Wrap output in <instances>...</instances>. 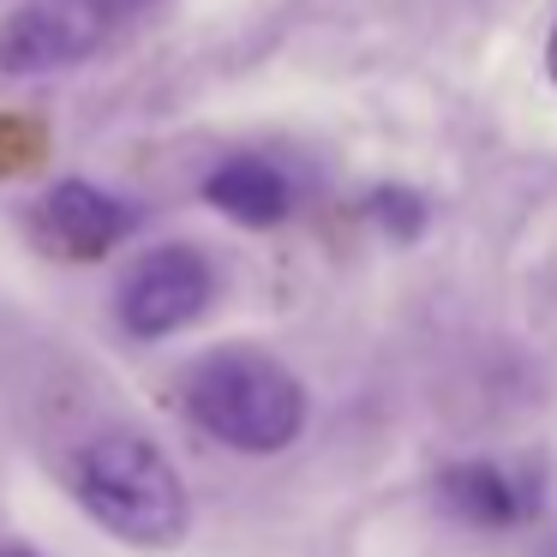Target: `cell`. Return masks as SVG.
<instances>
[{"mask_svg":"<svg viewBox=\"0 0 557 557\" xmlns=\"http://www.w3.org/2000/svg\"><path fill=\"white\" fill-rule=\"evenodd\" d=\"M545 73H552V85H557V25H552V42H545Z\"/></svg>","mask_w":557,"mask_h":557,"instance_id":"obj_9","label":"cell"},{"mask_svg":"<svg viewBox=\"0 0 557 557\" xmlns=\"http://www.w3.org/2000/svg\"><path fill=\"white\" fill-rule=\"evenodd\" d=\"M210 264L205 252H193V246H157V252H145L133 270L121 276V324L133 330V336L157 342V336H174V330H186L198 312L210 306Z\"/></svg>","mask_w":557,"mask_h":557,"instance_id":"obj_3","label":"cell"},{"mask_svg":"<svg viewBox=\"0 0 557 557\" xmlns=\"http://www.w3.org/2000/svg\"><path fill=\"white\" fill-rule=\"evenodd\" d=\"M205 198L240 228H276L288 216V181L264 157H228L205 181Z\"/></svg>","mask_w":557,"mask_h":557,"instance_id":"obj_6","label":"cell"},{"mask_svg":"<svg viewBox=\"0 0 557 557\" xmlns=\"http://www.w3.org/2000/svg\"><path fill=\"white\" fill-rule=\"evenodd\" d=\"M30 234H37L42 252L66 258V264H97L133 234V205H121L90 181H61L37 198Z\"/></svg>","mask_w":557,"mask_h":557,"instance_id":"obj_5","label":"cell"},{"mask_svg":"<svg viewBox=\"0 0 557 557\" xmlns=\"http://www.w3.org/2000/svg\"><path fill=\"white\" fill-rule=\"evenodd\" d=\"M0 557H37V552H0Z\"/></svg>","mask_w":557,"mask_h":557,"instance_id":"obj_10","label":"cell"},{"mask_svg":"<svg viewBox=\"0 0 557 557\" xmlns=\"http://www.w3.org/2000/svg\"><path fill=\"white\" fill-rule=\"evenodd\" d=\"M186 408L210 437L246 456L288 449L306 425V389L288 366H276L258 348H222L205 366H193Z\"/></svg>","mask_w":557,"mask_h":557,"instance_id":"obj_1","label":"cell"},{"mask_svg":"<svg viewBox=\"0 0 557 557\" xmlns=\"http://www.w3.org/2000/svg\"><path fill=\"white\" fill-rule=\"evenodd\" d=\"M444 497H449V509H461V516L480 521V528H509V521L521 516V492L509 485V473L485 468V461L449 468L444 473Z\"/></svg>","mask_w":557,"mask_h":557,"instance_id":"obj_7","label":"cell"},{"mask_svg":"<svg viewBox=\"0 0 557 557\" xmlns=\"http://www.w3.org/2000/svg\"><path fill=\"white\" fill-rule=\"evenodd\" d=\"M372 216L384 222L389 234H413L425 222V205L413 193H401V186H384V193H372Z\"/></svg>","mask_w":557,"mask_h":557,"instance_id":"obj_8","label":"cell"},{"mask_svg":"<svg viewBox=\"0 0 557 557\" xmlns=\"http://www.w3.org/2000/svg\"><path fill=\"white\" fill-rule=\"evenodd\" d=\"M73 485H78V504L133 545H174L186 533L181 473L138 432L90 437L73 461Z\"/></svg>","mask_w":557,"mask_h":557,"instance_id":"obj_2","label":"cell"},{"mask_svg":"<svg viewBox=\"0 0 557 557\" xmlns=\"http://www.w3.org/2000/svg\"><path fill=\"white\" fill-rule=\"evenodd\" d=\"M109 18L90 0H37L0 25V73H61L102 49Z\"/></svg>","mask_w":557,"mask_h":557,"instance_id":"obj_4","label":"cell"}]
</instances>
